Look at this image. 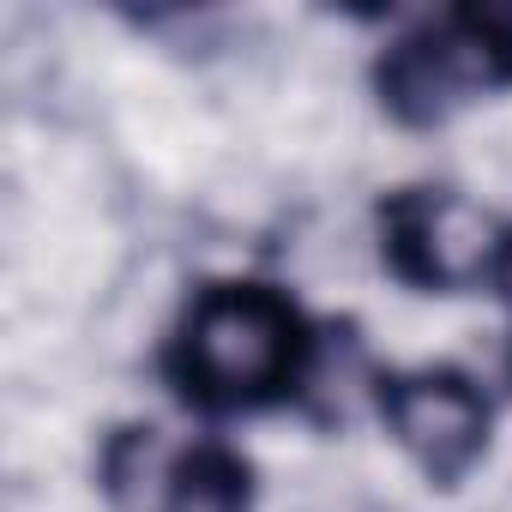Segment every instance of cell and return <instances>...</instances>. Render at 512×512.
<instances>
[{
	"label": "cell",
	"instance_id": "obj_3",
	"mask_svg": "<svg viewBox=\"0 0 512 512\" xmlns=\"http://www.w3.org/2000/svg\"><path fill=\"white\" fill-rule=\"evenodd\" d=\"M416 241H422L428 278H440V284H464V278H476L494 260V223L476 205H464V199L428 205L416 217Z\"/></svg>",
	"mask_w": 512,
	"mask_h": 512
},
{
	"label": "cell",
	"instance_id": "obj_1",
	"mask_svg": "<svg viewBox=\"0 0 512 512\" xmlns=\"http://www.w3.org/2000/svg\"><path fill=\"white\" fill-rule=\"evenodd\" d=\"M193 362L217 392H260L284 368V314L266 296H211L193 320Z\"/></svg>",
	"mask_w": 512,
	"mask_h": 512
},
{
	"label": "cell",
	"instance_id": "obj_2",
	"mask_svg": "<svg viewBox=\"0 0 512 512\" xmlns=\"http://www.w3.org/2000/svg\"><path fill=\"white\" fill-rule=\"evenodd\" d=\"M392 428L428 470H458L482 440V404L464 380H410L392 392Z\"/></svg>",
	"mask_w": 512,
	"mask_h": 512
}]
</instances>
